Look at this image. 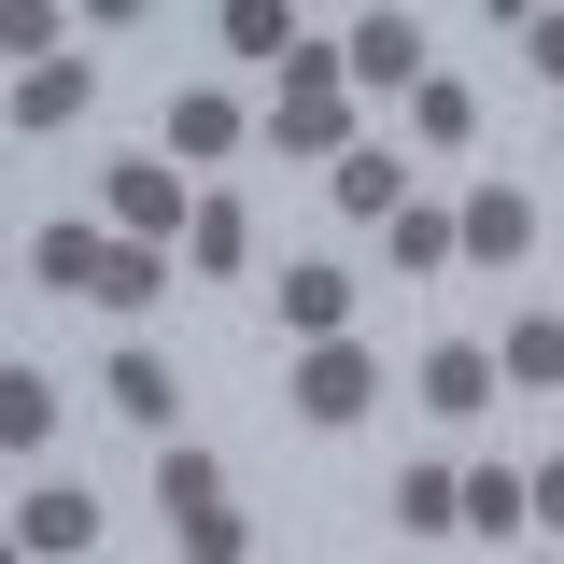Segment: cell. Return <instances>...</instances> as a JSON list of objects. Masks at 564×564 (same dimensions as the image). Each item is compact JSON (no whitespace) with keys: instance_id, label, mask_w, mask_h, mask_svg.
<instances>
[{"instance_id":"4fadbf2b","label":"cell","mask_w":564,"mask_h":564,"mask_svg":"<svg viewBox=\"0 0 564 564\" xmlns=\"http://www.w3.org/2000/svg\"><path fill=\"white\" fill-rule=\"evenodd\" d=\"M85 99H99V70H85V57H43V70H14V128H29V141H43V128H70Z\"/></svg>"},{"instance_id":"484cf974","label":"cell","mask_w":564,"mask_h":564,"mask_svg":"<svg viewBox=\"0 0 564 564\" xmlns=\"http://www.w3.org/2000/svg\"><path fill=\"white\" fill-rule=\"evenodd\" d=\"M522 70H536V85L564 99V14H522Z\"/></svg>"},{"instance_id":"5bb4252c","label":"cell","mask_w":564,"mask_h":564,"mask_svg":"<svg viewBox=\"0 0 564 564\" xmlns=\"http://www.w3.org/2000/svg\"><path fill=\"white\" fill-rule=\"evenodd\" d=\"M395 536H466V466H395Z\"/></svg>"},{"instance_id":"30bf717a","label":"cell","mask_w":564,"mask_h":564,"mask_svg":"<svg viewBox=\"0 0 564 564\" xmlns=\"http://www.w3.org/2000/svg\"><path fill=\"white\" fill-rule=\"evenodd\" d=\"M325 198H339L352 226H395V212H410V170H395V141H352L339 170H325Z\"/></svg>"},{"instance_id":"8fae6325","label":"cell","mask_w":564,"mask_h":564,"mask_svg":"<svg viewBox=\"0 0 564 564\" xmlns=\"http://www.w3.org/2000/svg\"><path fill=\"white\" fill-rule=\"evenodd\" d=\"M99 269H113V226H43V240H29V282H43V296H99Z\"/></svg>"},{"instance_id":"83f0119b","label":"cell","mask_w":564,"mask_h":564,"mask_svg":"<svg viewBox=\"0 0 564 564\" xmlns=\"http://www.w3.org/2000/svg\"><path fill=\"white\" fill-rule=\"evenodd\" d=\"M551 141H564V128H551Z\"/></svg>"},{"instance_id":"3957f363","label":"cell","mask_w":564,"mask_h":564,"mask_svg":"<svg viewBox=\"0 0 564 564\" xmlns=\"http://www.w3.org/2000/svg\"><path fill=\"white\" fill-rule=\"evenodd\" d=\"M99 410L113 423H141V437H155V452H170V437H184V367H170V352H113V367H99Z\"/></svg>"},{"instance_id":"d4e9b609","label":"cell","mask_w":564,"mask_h":564,"mask_svg":"<svg viewBox=\"0 0 564 564\" xmlns=\"http://www.w3.org/2000/svg\"><path fill=\"white\" fill-rule=\"evenodd\" d=\"M0 43H14V70H43V57H70V43H57V14H43V0H14V29H0Z\"/></svg>"},{"instance_id":"7402d4cb","label":"cell","mask_w":564,"mask_h":564,"mask_svg":"<svg viewBox=\"0 0 564 564\" xmlns=\"http://www.w3.org/2000/svg\"><path fill=\"white\" fill-rule=\"evenodd\" d=\"M0 437H14V452L57 437V381H43V367H0Z\"/></svg>"},{"instance_id":"277c9868","label":"cell","mask_w":564,"mask_h":564,"mask_svg":"<svg viewBox=\"0 0 564 564\" xmlns=\"http://www.w3.org/2000/svg\"><path fill=\"white\" fill-rule=\"evenodd\" d=\"M269 296H282V339H296V352L352 339V269H339V254H296V269H282Z\"/></svg>"},{"instance_id":"5b68a950","label":"cell","mask_w":564,"mask_h":564,"mask_svg":"<svg viewBox=\"0 0 564 564\" xmlns=\"http://www.w3.org/2000/svg\"><path fill=\"white\" fill-rule=\"evenodd\" d=\"M410 395H423V410H437V423H480L494 395H508V367H494L480 339H437V352H423V367H410Z\"/></svg>"},{"instance_id":"603a6c76","label":"cell","mask_w":564,"mask_h":564,"mask_svg":"<svg viewBox=\"0 0 564 564\" xmlns=\"http://www.w3.org/2000/svg\"><path fill=\"white\" fill-rule=\"evenodd\" d=\"M226 57H296V14L282 0H226Z\"/></svg>"},{"instance_id":"52a82bcc","label":"cell","mask_w":564,"mask_h":564,"mask_svg":"<svg viewBox=\"0 0 564 564\" xmlns=\"http://www.w3.org/2000/svg\"><path fill=\"white\" fill-rule=\"evenodd\" d=\"M352 85H381V99H423V14H352L339 29Z\"/></svg>"},{"instance_id":"7c38bea8","label":"cell","mask_w":564,"mask_h":564,"mask_svg":"<svg viewBox=\"0 0 564 564\" xmlns=\"http://www.w3.org/2000/svg\"><path fill=\"white\" fill-rule=\"evenodd\" d=\"M240 141H254V113H240V99H226V85H184V99H170V155H240Z\"/></svg>"},{"instance_id":"ffe728a7","label":"cell","mask_w":564,"mask_h":564,"mask_svg":"<svg viewBox=\"0 0 564 564\" xmlns=\"http://www.w3.org/2000/svg\"><path fill=\"white\" fill-rule=\"evenodd\" d=\"M452 254H466V226H452L437 198H410V212H395V269H410V282H437Z\"/></svg>"},{"instance_id":"9a60e30c","label":"cell","mask_w":564,"mask_h":564,"mask_svg":"<svg viewBox=\"0 0 564 564\" xmlns=\"http://www.w3.org/2000/svg\"><path fill=\"white\" fill-rule=\"evenodd\" d=\"M184 269H198V282H240V269H254V212H240V198H198V226H184Z\"/></svg>"},{"instance_id":"7a4b0ae2","label":"cell","mask_w":564,"mask_h":564,"mask_svg":"<svg viewBox=\"0 0 564 564\" xmlns=\"http://www.w3.org/2000/svg\"><path fill=\"white\" fill-rule=\"evenodd\" d=\"M99 226L170 254V226H198V198H184V170H170V155H113V170H99Z\"/></svg>"},{"instance_id":"ac0fdd59","label":"cell","mask_w":564,"mask_h":564,"mask_svg":"<svg viewBox=\"0 0 564 564\" xmlns=\"http://www.w3.org/2000/svg\"><path fill=\"white\" fill-rule=\"evenodd\" d=\"M155 508H170V522H198V508H226V466H212L198 437H170V452H155Z\"/></svg>"},{"instance_id":"44dd1931","label":"cell","mask_w":564,"mask_h":564,"mask_svg":"<svg viewBox=\"0 0 564 564\" xmlns=\"http://www.w3.org/2000/svg\"><path fill=\"white\" fill-rule=\"evenodd\" d=\"M508 522H536V480H508V466H466V536L508 551Z\"/></svg>"},{"instance_id":"ba28073f","label":"cell","mask_w":564,"mask_h":564,"mask_svg":"<svg viewBox=\"0 0 564 564\" xmlns=\"http://www.w3.org/2000/svg\"><path fill=\"white\" fill-rule=\"evenodd\" d=\"M452 226H466V254H480V269H522V254H536V198H522V184H466Z\"/></svg>"},{"instance_id":"e0dca14e","label":"cell","mask_w":564,"mask_h":564,"mask_svg":"<svg viewBox=\"0 0 564 564\" xmlns=\"http://www.w3.org/2000/svg\"><path fill=\"white\" fill-rule=\"evenodd\" d=\"M410 141H423V155H466V141H480V99H466L452 70H423V99H410Z\"/></svg>"},{"instance_id":"4316f807","label":"cell","mask_w":564,"mask_h":564,"mask_svg":"<svg viewBox=\"0 0 564 564\" xmlns=\"http://www.w3.org/2000/svg\"><path fill=\"white\" fill-rule=\"evenodd\" d=\"M522 480H536V536H564V452H551V466H522Z\"/></svg>"},{"instance_id":"9c48e42d","label":"cell","mask_w":564,"mask_h":564,"mask_svg":"<svg viewBox=\"0 0 564 564\" xmlns=\"http://www.w3.org/2000/svg\"><path fill=\"white\" fill-rule=\"evenodd\" d=\"M269 141H282V155H352V85H282Z\"/></svg>"},{"instance_id":"8992f818","label":"cell","mask_w":564,"mask_h":564,"mask_svg":"<svg viewBox=\"0 0 564 564\" xmlns=\"http://www.w3.org/2000/svg\"><path fill=\"white\" fill-rule=\"evenodd\" d=\"M85 536H99V494H85V480H29V494H14V551H29V564H70Z\"/></svg>"},{"instance_id":"d6986e66","label":"cell","mask_w":564,"mask_h":564,"mask_svg":"<svg viewBox=\"0 0 564 564\" xmlns=\"http://www.w3.org/2000/svg\"><path fill=\"white\" fill-rule=\"evenodd\" d=\"M494 367H508V395H551V381H564V311H522Z\"/></svg>"},{"instance_id":"2e32d148","label":"cell","mask_w":564,"mask_h":564,"mask_svg":"<svg viewBox=\"0 0 564 564\" xmlns=\"http://www.w3.org/2000/svg\"><path fill=\"white\" fill-rule=\"evenodd\" d=\"M155 296H170V254H155V240H113V269H99V296H85V311H113V325H141Z\"/></svg>"},{"instance_id":"6da1fadb","label":"cell","mask_w":564,"mask_h":564,"mask_svg":"<svg viewBox=\"0 0 564 564\" xmlns=\"http://www.w3.org/2000/svg\"><path fill=\"white\" fill-rule=\"evenodd\" d=\"M282 395H296L311 437H352V423L381 410V352H367V339H325V352H296V367H282Z\"/></svg>"},{"instance_id":"cb8c5ba5","label":"cell","mask_w":564,"mask_h":564,"mask_svg":"<svg viewBox=\"0 0 564 564\" xmlns=\"http://www.w3.org/2000/svg\"><path fill=\"white\" fill-rule=\"evenodd\" d=\"M170 536H184V564H240V551H254L240 508H198V522H170Z\"/></svg>"}]
</instances>
